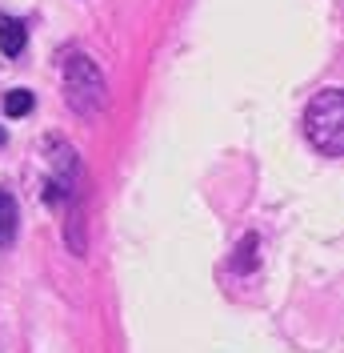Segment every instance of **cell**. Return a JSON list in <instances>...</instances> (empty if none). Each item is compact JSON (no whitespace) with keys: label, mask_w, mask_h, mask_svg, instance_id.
<instances>
[{"label":"cell","mask_w":344,"mask_h":353,"mask_svg":"<svg viewBox=\"0 0 344 353\" xmlns=\"http://www.w3.org/2000/svg\"><path fill=\"white\" fill-rule=\"evenodd\" d=\"M65 101H68V109L76 117H85V121L100 117V109L108 101L105 77H100V68L92 65L85 52H72L65 61Z\"/></svg>","instance_id":"1"},{"label":"cell","mask_w":344,"mask_h":353,"mask_svg":"<svg viewBox=\"0 0 344 353\" xmlns=\"http://www.w3.org/2000/svg\"><path fill=\"white\" fill-rule=\"evenodd\" d=\"M308 141L324 157L344 153V92L341 88H324L308 105Z\"/></svg>","instance_id":"2"},{"label":"cell","mask_w":344,"mask_h":353,"mask_svg":"<svg viewBox=\"0 0 344 353\" xmlns=\"http://www.w3.org/2000/svg\"><path fill=\"white\" fill-rule=\"evenodd\" d=\"M24 44H28V28H24V21L0 12V52H4V57H21Z\"/></svg>","instance_id":"3"},{"label":"cell","mask_w":344,"mask_h":353,"mask_svg":"<svg viewBox=\"0 0 344 353\" xmlns=\"http://www.w3.org/2000/svg\"><path fill=\"white\" fill-rule=\"evenodd\" d=\"M17 201L8 197L4 189H0V245H12V237H17Z\"/></svg>","instance_id":"4"},{"label":"cell","mask_w":344,"mask_h":353,"mask_svg":"<svg viewBox=\"0 0 344 353\" xmlns=\"http://www.w3.org/2000/svg\"><path fill=\"white\" fill-rule=\"evenodd\" d=\"M32 105H36V101H32L28 88H12V92L4 97V112H8V117H24V112H32Z\"/></svg>","instance_id":"5"},{"label":"cell","mask_w":344,"mask_h":353,"mask_svg":"<svg viewBox=\"0 0 344 353\" xmlns=\"http://www.w3.org/2000/svg\"><path fill=\"white\" fill-rule=\"evenodd\" d=\"M0 145H4V129H0Z\"/></svg>","instance_id":"6"}]
</instances>
